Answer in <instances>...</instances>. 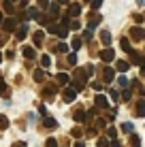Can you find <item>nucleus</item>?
<instances>
[{"label": "nucleus", "instance_id": "obj_3", "mask_svg": "<svg viewBox=\"0 0 145 147\" xmlns=\"http://www.w3.org/2000/svg\"><path fill=\"white\" fill-rule=\"evenodd\" d=\"M128 55H130V64H137V66H143V64H145V55L141 51H134V49H132Z\"/></svg>", "mask_w": 145, "mask_h": 147}, {"label": "nucleus", "instance_id": "obj_23", "mask_svg": "<svg viewBox=\"0 0 145 147\" xmlns=\"http://www.w3.org/2000/svg\"><path fill=\"white\" fill-rule=\"evenodd\" d=\"M115 136H117V128H113V126H109V128H107V139L115 141Z\"/></svg>", "mask_w": 145, "mask_h": 147}, {"label": "nucleus", "instance_id": "obj_7", "mask_svg": "<svg viewBox=\"0 0 145 147\" xmlns=\"http://www.w3.org/2000/svg\"><path fill=\"white\" fill-rule=\"evenodd\" d=\"M100 22H103V17H100V15H98V13H92V15L88 17V28H90V30H94V28H96Z\"/></svg>", "mask_w": 145, "mask_h": 147}, {"label": "nucleus", "instance_id": "obj_34", "mask_svg": "<svg viewBox=\"0 0 145 147\" xmlns=\"http://www.w3.org/2000/svg\"><path fill=\"white\" fill-rule=\"evenodd\" d=\"M111 145V141L107 139V136H100V139H98V147H109Z\"/></svg>", "mask_w": 145, "mask_h": 147}, {"label": "nucleus", "instance_id": "obj_8", "mask_svg": "<svg viewBox=\"0 0 145 147\" xmlns=\"http://www.w3.org/2000/svg\"><path fill=\"white\" fill-rule=\"evenodd\" d=\"M113 79H115V70L109 68V66H105L103 68V81H105V83H111Z\"/></svg>", "mask_w": 145, "mask_h": 147}, {"label": "nucleus", "instance_id": "obj_27", "mask_svg": "<svg viewBox=\"0 0 145 147\" xmlns=\"http://www.w3.org/2000/svg\"><path fill=\"white\" fill-rule=\"evenodd\" d=\"M38 15H41V13H36V9H28V11H26L28 19H38Z\"/></svg>", "mask_w": 145, "mask_h": 147}, {"label": "nucleus", "instance_id": "obj_45", "mask_svg": "<svg viewBox=\"0 0 145 147\" xmlns=\"http://www.w3.org/2000/svg\"><path fill=\"white\" fill-rule=\"evenodd\" d=\"M71 28H73V30H79L81 26H79V22H77V19H73V22H71Z\"/></svg>", "mask_w": 145, "mask_h": 147}, {"label": "nucleus", "instance_id": "obj_40", "mask_svg": "<svg viewBox=\"0 0 145 147\" xmlns=\"http://www.w3.org/2000/svg\"><path fill=\"white\" fill-rule=\"evenodd\" d=\"M45 147H58V143H56V139H51V136H49V139L45 141Z\"/></svg>", "mask_w": 145, "mask_h": 147}, {"label": "nucleus", "instance_id": "obj_24", "mask_svg": "<svg viewBox=\"0 0 145 147\" xmlns=\"http://www.w3.org/2000/svg\"><path fill=\"white\" fill-rule=\"evenodd\" d=\"M0 94H2L4 98H9V94H11V88H9L7 83H0Z\"/></svg>", "mask_w": 145, "mask_h": 147}, {"label": "nucleus", "instance_id": "obj_13", "mask_svg": "<svg viewBox=\"0 0 145 147\" xmlns=\"http://www.w3.org/2000/svg\"><path fill=\"white\" fill-rule=\"evenodd\" d=\"M79 13H81V4L79 2H75L68 7V17H79Z\"/></svg>", "mask_w": 145, "mask_h": 147}, {"label": "nucleus", "instance_id": "obj_44", "mask_svg": "<svg viewBox=\"0 0 145 147\" xmlns=\"http://www.w3.org/2000/svg\"><path fill=\"white\" fill-rule=\"evenodd\" d=\"M86 73L90 75V77H92V75H94V66H92V64H88V66H86Z\"/></svg>", "mask_w": 145, "mask_h": 147}, {"label": "nucleus", "instance_id": "obj_32", "mask_svg": "<svg viewBox=\"0 0 145 147\" xmlns=\"http://www.w3.org/2000/svg\"><path fill=\"white\" fill-rule=\"evenodd\" d=\"M130 96H132V94H130V90H124V92L119 94V100H124V102H128V100H130Z\"/></svg>", "mask_w": 145, "mask_h": 147}, {"label": "nucleus", "instance_id": "obj_50", "mask_svg": "<svg viewBox=\"0 0 145 147\" xmlns=\"http://www.w3.org/2000/svg\"><path fill=\"white\" fill-rule=\"evenodd\" d=\"M13 147H28V145L24 143V141H17V143H13Z\"/></svg>", "mask_w": 145, "mask_h": 147}, {"label": "nucleus", "instance_id": "obj_1", "mask_svg": "<svg viewBox=\"0 0 145 147\" xmlns=\"http://www.w3.org/2000/svg\"><path fill=\"white\" fill-rule=\"evenodd\" d=\"M47 32H49V34H58L60 38H66V36H68V28H64V26H58V24L49 26V28H47Z\"/></svg>", "mask_w": 145, "mask_h": 147}, {"label": "nucleus", "instance_id": "obj_18", "mask_svg": "<svg viewBox=\"0 0 145 147\" xmlns=\"http://www.w3.org/2000/svg\"><path fill=\"white\" fill-rule=\"evenodd\" d=\"M56 83H58V85H66V83H68V75H66V73H58Z\"/></svg>", "mask_w": 145, "mask_h": 147}, {"label": "nucleus", "instance_id": "obj_6", "mask_svg": "<svg viewBox=\"0 0 145 147\" xmlns=\"http://www.w3.org/2000/svg\"><path fill=\"white\" fill-rule=\"evenodd\" d=\"M130 38H132V40H145V30L139 28V26H134V28L130 30Z\"/></svg>", "mask_w": 145, "mask_h": 147}, {"label": "nucleus", "instance_id": "obj_10", "mask_svg": "<svg viewBox=\"0 0 145 147\" xmlns=\"http://www.w3.org/2000/svg\"><path fill=\"white\" fill-rule=\"evenodd\" d=\"M94 102H96V109H107L109 107V98L103 94H98L96 98H94Z\"/></svg>", "mask_w": 145, "mask_h": 147}, {"label": "nucleus", "instance_id": "obj_39", "mask_svg": "<svg viewBox=\"0 0 145 147\" xmlns=\"http://www.w3.org/2000/svg\"><path fill=\"white\" fill-rule=\"evenodd\" d=\"M117 81H119V85H122V88H128V85H130V81H128L126 77H124V75H122V77H119Z\"/></svg>", "mask_w": 145, "mask_h": 147}, {"label": "nucleus", "instance_id": "obj_26", "mask_svg": "<svg viewBox=\"0 0 145 147\" xmlns=\"http://www.w3.org/2000/svg\"><path fill=\"white\" fill-rule=\"evenodd\" d=\"M100 40L105 45H109V43H111V34H109L107 30H103V32H100Z\"/></svg>", "mask_w": 145, "mask_h": 147}, {"label": "nucleus", "instance_id": "obj_17", "mask_svg": "<svg viewBox=\"0 0 145 147\" xmlns=\"http://www.w3.org/2000/svg\"><path fill=\"white\" fill-rule=\"evenodd\" d=\"M24 58L34 60V58H36V49H34V47H24Z\"/></svg>", "mask_w": 145, "mask_h": 147}, {"label": "nucleus", "instance_id": "obj_41", "mask_svg": "<svg viewBox=\"0 0 145 147\" xmlns=\"http://www.w3.org/2000/svg\"><path fill=\"white\" fill-rule=\"evenodd\" d=\"M122 130H124V132H132V124H130V121H126V124L122 126Z\"/></svg>", "mask_w": 145, "mask_h": 147}, {"label": "nucleus", "instance_id": "obj_30", "mask_svg": "<svg viewBox=\"0 0 145 147\" xmlns=\"http://www.w3.org/2000/svg\"><path fill=\"white\" fill-rule=\"evenodd\" d=\"M71 134H73L75 139L79 141V139H81V136H83V128H79V126H77V128H73V132H71Z\"/></svg>", "mask_w": 145, "mask_h": 147}, {"label": "nucleus", "instance_id": "obj_38", "mask_svg": "<svg viewBox=\"0 0 145 147\" xmlns=\"http://www.w3.org/2000/svg\"><path fill=\"white\" fill-rule=\"evenodd\" d=\"M109 96H111L113 102H117V100H119V92H117V90H111V92H109Z\"/></svg>", "mask_w": 145, "mask_h": 147}, {"label": "nucleus", "instance_id": "obj_9", "mask_svg": "<svg viewBox=\"0 0 145 147\" xmlns=\"http://www.w3.org/2000/svg\"><path fill=\"white\" fill-rule=\"evenodd\" d=\"M75 98H77V92H75L73 88H66L62 92V100H64V102H73Z\"/></svg>", "mask_w": 145, "mask_h": 147}, {"label": "nucleus", "instance_id": "obj_49", "mask_svg": "<svg viewBox=\"0 0 145 147\" xmlns=\"http://www.w3.org/2000/svg\"><path fill=\"white\" fill-rule=\"evenodd\" d=\"M109 147H122V143H119V141L115 139V141H111V145H109Z\"/></svg>", "mask_w": 145, "mask_h": 147}, {"label": "nucleus", "instance_id": "obj_14", "mask_svg": "<svg viewBox=\"0 0 145 147\" xmlns=\"http://www.w3.org/2000/svg\"><path fill=\"white\" fill-rule=\"evenodd\" d=\"M73 119L81 124V121H86V119H88V115H86V111H83V109H77V111L73 113Z\"/></svg>", "mask_w": 145, "mask_h": 147}, {"label": "nucleus", "instance_id": "obj_11", "mask_svg": "<svg viewBox=\"0 0 145 147\" xmlns=\"http://www.w3.org/2000/svg\"><path fill=\"white\" fill-rule=\"evenodd\" d=\"M26 36H28V26H26V24H22V26L15 30V38H17V40H24Z\"/></svg>", "mask_w": 145, "mask_h": 147}, {"label": "nucleus", "instance_id": "obj_37", "mask_svg": "<svg viewBox=\"0 0 145 147\" xmlns=\"http://www.w3.org/2000/svg\"><path fill=\"white\" fill-rule=\"evenodd\" d=\"M92 36H94V30H86V32H83V40H92Z\"/></svg>", "mask_w": 145, "mask_h": 147}, {"label": "nucleus", "instance_id": "obj_12", "mask_svg": "<svg viewBox=\"0 0 145 147\" xmlns=\"http://www.w3.org/2000/svg\"><path fill=\"white\" fill-rule=\"evenodd\" d=\"M41 26H45V28H49V26H53V17L51 15H38V19H36Z\"/></svg>", "mask_w": 145, "mask_h": 147}, {"label": "nucleus", "instance_id": "obj_51", "mask_svg": "<svg viewBox=\"0 0 145 147\" xmlns=\"http://www.w3.org/2000/svg\"><path fill=\"white\" fill-rule=\"evenodd\" d=\"M75 147H86V145H83V141H77V143H75Z\"/></svg>", "mask_w": 145, "mask_h": 147}, {"label": "nucleus", "instance_id": "obj_20", "mask_svg": "<svg viewBox=\"0 0 145 147\" xmlns=\"http://www.w3.org/2000/svg\"><path fill=\"white\" fill-rule=\"evenodd\" d=\"M115 68L119 70V73H126V70L130 68V62H124V60H119V62L115 64Z\"/></svg>", "mask_w": 145, "mask_h": 147}, {"label": "nucleus", "instance_id": "obj_43", "mask_svg": "<svg viewBox=\"0 0 145 147\" xmlns=\"http://www.w3.org/2000/svg\"><path fill=\"white\" fill-rule=\"evenodd\" d=\"M86 134H88V136H94V134H96V128H92V126H90V128L86 130Z\"/></svg>", "mask_w": 145, "mask_h": 147}, {"label": "nucleus", "instance_id": "obj_48", "mask_svg": "<svg viewBox=\"0 0 145 147\" xmlns=\"http://www.w3.org/2000/svg\"><path fill=\"white\" fill-rule=\"evenodd\" d=\"M107 115H109V119H115V115H117V113H115V109H111Z\"/></svg>", "mask_w": 145, "mask_h": 147}, {"label": "nucleus", "instance_id": "obj_46", "mask_svg": "<svg viewBox=\"0 0 145 147\" xmlns=\"http://www.w3.org/2000/svg\"><path fill=\"white\" fill-rule=\"evenodd\" d=\"M100 7H103L100 0H94V2H92V9H100Z\"/></svg>", "mask_w": 145, "mask_h": 147}, {"label": "nucleus", "instance_id": "obj_36", "mask_svg": "<svg viewBox=\"0 0 145 147\" xmlns=\"http://www.w3.org/2000/svg\"><path fill=\"white\" fill-rule=\"evenodd\" d=\"M49 64H51V58H49V55H43V58H41V66H43V68H47Z\"/></svg>", "mask_w": 145, "mask_h": 147}, {"label": "nucleus", "instance_id": "obj_52", "mask_svg": "<svg viewBox=\"0 0 145 147\" xmlns=\"http://www.w3.org/2000/svg\"><path fill=\"white\" fill-rule=\"evenodd\" d=\"M2 22H4V17H2V11H0V26H2Z\"/></svg>", "mask_w": 145, "mask_h": 147}, {"label": "nucleus", "instance_id": "obj_33", "mask_svg": "<svg viewBox=\"0 0 145 147\" xmlns=\"http://www.w3.org/2000/svg\"><path fill=\"white\" fill-rule=\"evenodd\" d=\"M56 49H58L60 53H68V45L64 43V40H62V43H58V47H56Z\"/></svg>", "mask_w": 145, "mask_h": 147}, {"label": "nucleus", "instance_id": "obj_25", "mask_svg": "<svg viewBox=\"0 0 145 147\" xmlns=\"http://www.w3.org/2000/svg\"><path fill=\"white\" fill-rule=\"evenodd\" d=\"M53 94H56V88H51V85L43 90V96H45V98H53Z\"/></svg>", "mask_w": 145, "mask_h": 147}, {"label": "nucleus", "instance_id": "obj_42", "mask_svg": "<svg viewBox=\"0 0 145 147\" xmlns=\"http://www.w3.org/2000/svg\"><path fill=\"white\" fill-rule=\"evenodd\" d=\"M4 9H7V13H15L13 11V2H4Z\"/></svg>", "mask_w": 145, "mask_h": 147}, {"label": "nucleus", "instance_id": "obj_29", "mask_svg": "<svg viewBox=\"0 0 145 147\" xmlns=\"http://www.w3.org/2000/svg\"><path fill=\"white\" fill-rule=\"evenodd\" d=\"M71 45H73V53H75V51H77V49L83 45V38H73V43H71Z\"/></svg>", "mask_w": 145, "mask_h": 147}, {"label": "nucleus", "instance_id": "obj_5", "mask_svg": "<svg viewBox=\"0 0 145 147\" xmlns=\"http://www.w3.org/2000/svg\"><path fill=\"white\" fill-rule=\"evenodd\" d=\"M86 77H88L86 68H77V70H75V81H73V83H79V85H86Z\"/></svg>", "mask_w": 145, "mask_h": 147}, {"label": "nucleus", "instance_id": "obj_2", "mask_svg": "<svg viewBox=\"0 0 145 147\" xmlns=\"http://www.w3.org/2000/svg\"><path fill=\"white\" fill-rule=\"evenodd\" d=\"M2 28H4V32H15L19 26H17V17H7L2 22Z\"/></svg>", "mask_w": 145, "mask_h": 147}, {"label": "nucleus", "instance_id": "obj_35", "mask_svg": "<svg viewBox=\"0 0 145 147\" xmlns=\"http://www.w3.org/2000/svg\"><path fill=\"white\" fill-rule=\"evenodd\" d=\"M9 128V119L4 115H0V130H7Z\"/></svg>", "mask_w": 145, "mask_h": 147}, {"label": "nucleus", "instance_id": "obj_16", "mask_svg": "<svg viewBox=\"0 0 145 147\" xmlns=\"http://www.w3.org/2000/svg\"><path fill=\"white\" fill-rule=\"evenodd\" d=\"M119 47H122V49H124L126 53H130V51H132V47H130V38L122 36V40H119Z\"/></svg>", "mask_w": 145, "mask_h": 147}, {"label": "nucleus", "instance_id": "obj_31", "mask_svg": "<svg viewBox=\"0 0 145 147\" xmlns=\"http://www.w3.org/2000/svg\"><path fill=\"white\" fill-rule=\"evenodd\" d=\"M130 145L132 147H141V139H139L137 134H130Z\"/></svg>", "mask_w": 145, "mask_h": 147}, {"label": "nucleus", "instance_id": "obj_21", "mask_svg": "<svg viewBox=\"0 0 145 147\" xmlns=\"http://www.w3.org/2000/svg\"><path fill=\"white\" fill-rule=\"evenodd\" d=\"M32 77H34V81H36V83H41V81H45V73H43L41 68H36V70L32 73Z\"/></svg>", "mask_w": 145, "mask_h": 147}, {"label": "nucleus", "instance_id": "obj_4", "mask_svg": "<svg viewBox=\"0 0 145 147\" xmlns=\"http://www.w3.org/2000/svg\"><path fill=\"white\" fill-rule=\"evenodd\" d=\"M98 58H100L103 62H113V60H115V51H113L111 47H107V49H103V51L98 53Z\"/></svg>", "mask_w": 145, "mask_h": 147}, {"label": "nucleus", "instance_id": "obj_54", "mask_svg": "<svg viewBox=\"0 0 145 147\" xmlns=\"http://www.w3.org/2000/svg\"><path fill=\"white\" fill-rule=\"evenodd\" d=\"M0 62H2V53H0Z\"/></svg>", "mask_w": 145, "mask_h": 147}, {"label": "nucleus", "instance_id": "obj_15", "mask_svg": "<svg viewBox=\"0 0 145 147\" xmlns=\"http://www.w3.org/2000/svg\"><path fill=\"white\" fill-rule=\"evenodd\" d=\"M32 40H34V45H41L45 40V32H43V30H36V32L32 34Z\"/></svg>", "mask_w": 145, "mask_h": 147}, {"label": "nucleus", "instance_id": "obj_53", "mask_svg": "<svg viewBox=\"0 0 145 147\" xmlns=\"http://www.w3.org/2000/svg\"><path fill=\"white\" fill-rule=\"evenodd\" d=\"M141 75H143V77H145V64H143V66H141Z\"/></svg>", "mask_w": 145, "mask_h": 147}, {"label": "nucleus", "instance_id": "obj_47", "mask_svg": "<svg viewBox=\"0 0 145 147\" xmlns=\"http://www.w3.org/2000/svg\"><path fill=\"white\" fill-rule=\"evenodd\" d=\"M38 113H41V115H45V117H47V109H45V105H41V107H38Z\"/></svg>", "mask_w": 145, "mask_h": 147}, {"label": "nucleus", "instance_id": "obj_28", "mask_svg": "<svg viewBox=\"0 0 145 147\" xmlns=\"http://www.w3.org/2000/svg\"><path fill=\"white\" fill-rule=\"evenodd\" d=\"M66 64L75 66V64H77V53H68V55H66Z\"/></svg>", "mask_w": 145, "mask_h": 147}, {"label": "nucleus", "instance_id": "obj_22", "mask_svg": "<svg viewBox=\"0 0 145 147\" xmlns=\"http://www.w3.org/2000/svg\"><path fill=\"white\" fill-rule=\"evenodd\" d=\"M43 126H45V128H56L58 121L53 119V117H45V119H43Z\"/></svg>", "mask_w": 145, "mask_h": 147}, {"label": "nucleus", "instance_id": "obj_19", "mask_svg": "<svg viewBox=\"0 0 145 147\" xmlns=\"http://www.w3.org/2000/svg\"><path fill=\"white\" fill-rule=\"evenodd\" d=\"M134 115H139V117H145V98L143 100H139V105H137V113Z\"/></svg>", "mask_w": 145, "mask_h": 147}]
</instances>
